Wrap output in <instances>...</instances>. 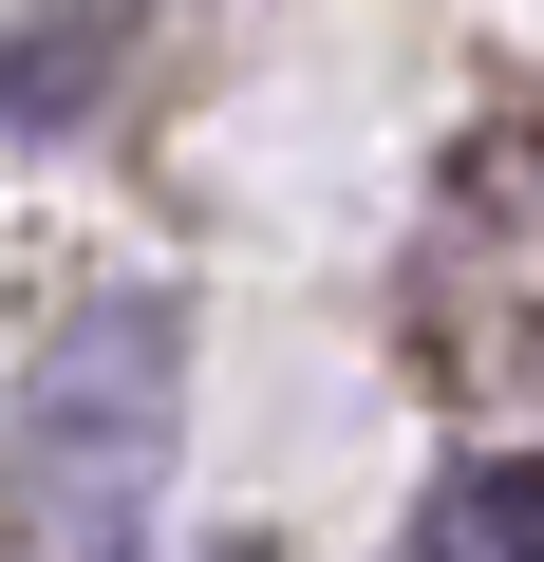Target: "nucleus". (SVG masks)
I'll return each mask as SVG.
<instances>
[{
  "instance_id": "f257e3e1",
  "label": "nucleus",
  "mask_w": 544,
  "mask_h": 562,
  "mask_svg": "<svg viewBox=\"0 0 544 562\" xmlns=\"http://www.w3.org/2000/svg\"><path fill=\"white\" fill-rule=\"evenodd\" d=\"M151 450H169V319H95L38 394H20V543L38 562H132L151 525Z\"/></svg>"
},
{
  "instance_id": "f03ea898",
  "label": "nucleus",
  "mask_w": 544,
  "mask_h": 562,
  "mask_svg": "<svg viewBox=\"0 0 544 562\" xmlns=\"http://www.w3.org/2000/svg\"><path fill=\"white\" fill-rule=\"evenodd\" d=\"M395 562H544V469H525V450L432 469V506L395 525Z\"/></svg>"
}]
</instances>
